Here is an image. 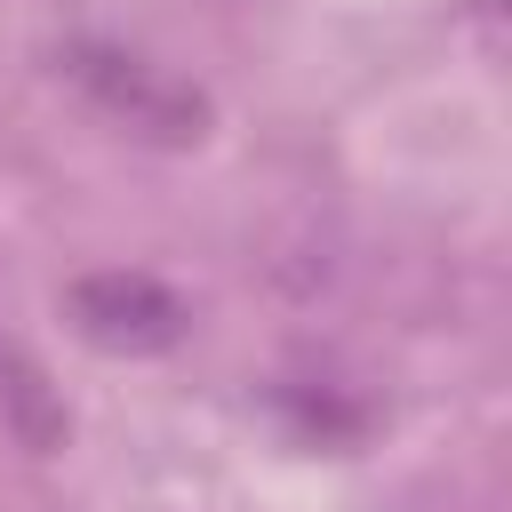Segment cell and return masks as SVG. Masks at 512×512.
<instances>
[{"mask_svg": "<svg viewBox=\"0 0 512 512\" xmlns=\"http://www.w3.org/2000/svg\"><path fill=\"white\" fill-rule=\"evenodd\" d=\"M80 72H88V88L104 96V112H120V120H128L136 136H152V144H192L200 120H208V104H200L184 80H168V72H152V64H136V56H88Z\"/></svg>", "mask_w": 512, "mask_h": 512, "instance_id": "obj_2", "label": "cell"}, {"mask_svg": "<svg viewBox=\"0 0 512 512\" xmlns=\"http://www.w3.org/2000/svg\"><path fill=\"white\" fill-rule=\"evenodd\" d=\"M72 320H80V336L104 344V352H160L184 312H176V296H168L160 280H144V272H96V280L72 288Z\"/></svg>", "mask_w": 512, "mask_h": 512, "instance_id": "obj_1", "label": "cell"}, {"mask_svg": "<svg viewBox=\"0 0 512 512\" xmlns=\"http://www.w3.org/2000/svg\"><path fill=\"white\" fill-rule=\"evenodd\" d=\"M0 432H8L24 456H56V448L72 440V408H64L56 376H48L16 336H0Z\"/></svg>", "mask_w": 512, "mask_h": 512, "instance_id": "obj_3", "label": "cell"}]
</instances>
